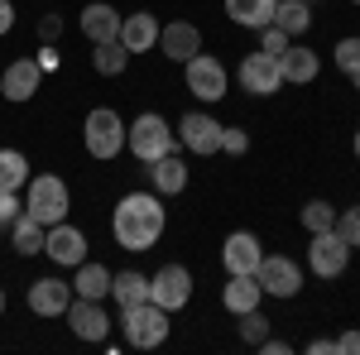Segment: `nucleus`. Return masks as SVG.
I'll return each mask as SVG.
<instances>
[{
  "label": "nucleus",
  "instance_id": "nucleus-1",
  "mask_svg": "<svg viewBox=\"0 0 360 355\" xmlns=\"http://www.w3.org/2000/svg\"><path fill=\"white\" fill-rule=\"evenodd\" d=\"M164 226H168V212L159 202V192H125L115 202V217H111V235L120 250L130 254H144L164 240Z\"/></svg>",
  "mask_w": 360,
  "mask_h": 355
},
{
  "label": "nucleus",
  "instance_id": "nucleus-2",
  "mask_svg": "<svg viewBox=\"0 0 360 355\" xmlns=\"http://www.w3.org/2000/svg\"><path fill=\"white\" fill-rule=\"evenodd\" d=\"M120 331H125V341L135 351H154V346H164L168 331H173V312H164L154 298H144L135 307H120Z\"/></svg>",
  "mask_w": 360,
  "mask_h": 355
},
{
  "label": "nucleus",
  "instance_id": "nucleus-3",
  "mask_svg": "<svg viewBox=\"0 0 360 355\" xmlns=\"http://www.w3.org/2000/svg\"><path fill=\"white\" fill-rule=\"evenodd\" d=\"M173 144H178V135H173V125H168L159 110H144V115H135L125 125V149L135 154L139 164H154V159L173 154Z\"/></svg>",
  "mask_w": 360,
  "mask_h": 355
},
{
  "label": "nucleus",
  "instance_id": "nucleus-4",
  "mask_svg": "<svg viewBox=\"0 0 360 355\" xmlns=\"http://www.w3.org/2000/svg\"><path fill=\"white\" fill-rule=\"evenodd\" d=\"M82 144H86V154L101 159V164L120 159V149H125V120H120L111 106H96L82 120Z\"/></svg>",
  "mask_w": 360,
  "mask_h": 355
},
{
  "label": "nucleus",
  "instance_id": "nucleus-5",
  "mask_svg": "<svg viewBox=\"0 0 360 355\" xmlns=\"http://www.w3.org/2000/svg\"><path fill=\"white\" fill-rule=\"evenodd\" d=\"M25 217H34L39 226H58V221H68V183H63L58 173H39V178H29Z\"/></svg>",
  "mask_w": 360,
  "mask_h": 355
},
{
  "label": "nucleus",
  "instance_id": "nucleus-6",
  "mask_svg": "<svg viewBox=\"0 0 360 355\" xmlns=\"http://www.w3.org/2000/svg\"><path fill=\"white\" fill-rule=\"evenodd\" d=\"M183 82H188V91H193L197 101H221L226 91H231V77H226V63L212 53H193L188 63H183Z\"/></svg>",
  "mask_w": 360,
  "mask_h": 355
},
{
  "label": "nucleus",
  "instance_id": "nucleus-7",
  "mask_svg": "<svg viewBox=\"0 0 360 355\" xmlns=\"http://www.w3.org/2000/svg\"><path fill=\"white\" fill-rule=\"evenodd\" d=\"M178 144L197 154V159H212V154H221V120L217 115H207V110H188L183 120H178Z\"/></svg>",
  "mask_w": 360,
  "mask_h": 355
},
{
  "label": "nucleus",
  "instance_id": "nucleus-8",
  "mask_svg": "<svg viewBox=\"0 0 360 355\" xmlns=\"http://www.w3.org/2000/svg\"><path fill=\"white\" fill-rule=\"evenodd\" d=\"M351 254H356V250L346 245L336 231H317L312 245H307V269L317 273V278H341L346 264H351Z\"/></svg>",
  "mask_w": 360,
  "mask_h": 355
},
{
  "label": "nucleus",
  "instance_id": "nucleus-9",
  "mask_svg": "<svg viewBox=\"0 0 360 355\" xmlns=\"http://www.w3.org/2000/svg\"><path fill=\"white\" fill-rule=\"evenodd\" d=\"M259 288L269 293V298H298L303 293V269H298V259H288V254H264L259 259Z\"/></svg>",
  "mask_w": 360,
  "mask_h": 355
},
{
  "label": "nucleus",
  "instance_id": "nucleus-10",
  "mask_svg": "<svg viewBox=\"0 0 360 355\" xmlns=\"http://www.w3.org/2000/svg\"><path fill=\"white\" fill-rule=\"evenodd\" d=\"M63 317H68V327H72V336H77V341L101 346V341L111 336V312H106L96 298H72Z\"/></svg>",
  "mask_w": 360,
  "mask_h": 355
},
{
  "label": "nucleus",
  "instance_id": "nucleus-11",
  "mask_svg": "<svg viewBox=\"0 0 360 355\" xmlns=\"http://www.w3.org/2000/svg\"><path fill=\"white\" fill-rule=\"evenodd\" d=\"M149 298L159 302L164 312H183L193 302V273L183 264H164V269L149 278Z\"/></svg>",
  "mask_w": 360,
  "mask_h": 355
},
{
  "label": "nucleus",
  "instance_id": "nucleus-12",
  "mask_svg": "<svg viewBox=\"0 0 360 355\" xmlns=\"http://www.w3.org/2000/svg\"><path fill=\"white\" fill-rule=\"evenodd\" d=\"M236 77H240V91H250V96H274L278 86H283V77H278V58H269L264 49H255V53L240 58Z\"/></svg>",
  "mask_w": 360,
  "mask_h": 355
},
{
  "label": "nucleus",
  "instance_id": "nucleus-13",
  "mask_svg": "<svg viewBox=\"0 0 360 355\" xmlns=\"http://www.w3.org/2000/svg\"><path fill=\"white\" fill-rule=\"evenodd\" d=\"M39 86H44V67H39L34 58L5 63V72H0V96H5L10 106H25L29 96H39Z\"/></svg>",
  "mask_w": 360,
  "mask_h": 355
},
{
  "label": "nucleus",
  "instance_id": "nucleus-14",
  "mask_svg": "<svg viewBox=\"0 0 360 355\" xmlns=\"http://www.w3.org/2000/svg\"><path fill=\"white\" fill-rule=\"evenodd\" d=\"M25 302H29V312H39V317H63L68 302H72V283L58 278V273H44V278H34L25 288Z\"/></svg>",
  "mask_w": 360,
  "mask_h": 355
},
{
  "label": "nucleus",
  "instance_id": "nucleus-15",
  "mask_svg": "<svg viewBox=\"0 0 360 355\" xmlns=\"http://www.w3.org/2000/svg\"><path fill=\"white\" fill-rule=\"evenodd\" d=\"M44 254L53 259L58 269H77V264L86 259V235L77 231V226L58 221V226H49V235H44Z\"/></svg>",
  "mask_w": 360,
  "mask_h": 355
},
{
  "label": "nucleus",
  "instance_id": "nucleus-16",
  "mask_svg": "<svg viewBox=\"0 0 360 355\" xmlns=\"http://www.w3.org/2000/svg\"><path fill=\"white\" fill-rule=\"evenodd\" d=\"M259 259H264V245H259L255 231H231V235H226V245H221L226 273H255Z\"/></svg>",
  "mask_w": 360,
  "mask_h": 355
},
{
  "label": "nucleus",
  "instance_id": "nucleus-17",
  "mask_svg": "<svg viewBox=\"0 0 360 355\" xmlns=\"http://www.w3.org/2000/svg\"><path fill=\"white\" fill-rule=\"evenodd\" d=\"M159 53L173 58V63H188L193 53H202V29L188 25V20H173V25H159Z\"/></svg>",
  "mask_w": 360,
  "mask_h": 355
},
{
  "label": "nucleus",
  "instance_id": "nucleus-18",
  "mask_svg": "<svg viewBox=\"0 0 360 355\" xmlns=\"http://www.w3.org/2000/svg\"><path fill=\"white\" fill-rule=\"evenodd\" d=\"M317 72H322V58L312 53V49H303V44H288L278 53V77H283V86H307V82H317Z\"/></svg>",
  "mask_w": 360,
  "mask_h": 355
},
{
  "label": "nucleus",
  "instance_id": "nucleus-19",
  "mask_svg": "<svg viewBox=\"0 0 360 355\" xmlns=\"http://www.w3.org/2000/svg\"><path fill=\"white\" fill-rule=\"evenodd\" d=\"M120 20H125V15H115V5L91 0L82 15H77V29H82L91 44H111V39H120Z\"/></svg>",
  "mask_w": 360,
  "mask_h": 355
},
{
  "label": "nucleus",
  "instance_id": "nucleus-20",
  "mask_svg": "<svg viewBox=\"0 0 360 355\" xmlns=\"http://www.w3.org/2000/svg\"><path fill=\"white\" fill-rule=\"evenodd\" d=\"M144 173H149V183H154L159 197H178V192L188 188V164H183L178 154H164V159L144 164Z\"/></svg>",
  "mask_w": 360,
  "mask_h": 355
},
{
  "label": "nucleus",
  "instance_id": "nucleus-21",
  "mask_svg": "<svg viewBox=\"0 0 360 355\" xmlns=\"http://www.w3.org/2000/svg\"><path fill=\"white\" fill-rule=\"evenodd\" d=\"M120 44H125L130 53H149V49L159 44V20H154L149 10L125 15V20H120Z\"/></svg>",
  "mask_w": 360,
  "mask_h": 355
},
{
  "label": "nucleus",
  "instance_id": "nucleus-22",
  "mask_svg": "<svg viewBox=\"0 0 360 355\" xmlns=\"http://www.w3.org/2000/svg\"><path fill=\"white\" fill-rule=\"evenodd\" d=\"M259 298H264V288H259V278L255 273H231L226 278V288H221V302H226V312H255L259 307Z\"/></svg>",
  "mask_w": 360,
  "mask_h": 355
},
{
  "label": "nucleus",
  "instance_id": "nucleus-23",
  "mask_svg": "<svg viewBox=\"0 0 360 355\" xmlns=\"http://www.w3.org/2000/svg\"><path fill=\"white\" fill-rule=\"evenodd\" d=\"M72 298H96V302H106V298H111V269H106V264H91V259H82V264H77V278H72Z\"/></svg>",
  "mask_w": 360,
  "mask_h": 355
},
{
  "label": "nucleus",
  "instance_id": "nucleus-24",
  "mask_svg": "<svg viewBox=\"0 0 360 355\" xmlns=\"http://www.w3.org/2000/svg\"><path fill=\"white\" fill-rule=\"evenodd\" d=\"M274 10H278V0H226V15H231L240 29L274 25Z\"/></svg>",
  "mask_w": 360,
  "mask_h": 355
},
{
  "label": "nucleus",
  "instance_id": "nucleus-25",
  "mask_svg": "<svg viewBox=\"0 0 360 355\" xmlns=\"http://www.w3.org/2000/svg\"><path fill=\"white\" fill-rule=\"evenodd\" d=\"M111 298H115V307H135V302H144L149 298V273H139V269L111 273Z\"/></svg>",
  "mask_w": 360,
  "mask_h": 355
},
{
  "label": "nucleus",
  "instance_id": "nucleus-26",
  "mask_svg": "<svg viewBox=\"0 0 360 355\" xmlns=\"http://www.w3.org/2000/svg\"><path fill=\"white\" fill-rule=\"evenodd\" d=\"M44 235H49V226H39L34 217H15V226H10V245H15V254H44Z\"/></svg>",
  "mask_w": 360,
  "mask_h": 355
},
{
  "label": "nucleus",
  "instance_id": "nucleus-27",
  "mask_svg": "<svg viewBox=\"0 0 360 355\" xmlns=\"http://www.w3.org/2000/svg\"><path fill=\"white\" fill-rule=\"evenodd\" d=\"M91 67L101 72V77H120L125 67H130V49L111 39V44H91Z\"/></svg>",
  "mask_w": 360,
  "mask_h": 355
},
{
  "label": "nucleus",
  "instance_id": "nucleus-28",
  "mask_svg": "<svg viewBox=\"0 0 360 355\" xmlns=\"http://www.w3.org/2000/svg\"><path fill=\"white\" fill-rule=\"evenodd\" d=\"M274 25L288 34V39H298V34H307L312 29V10H307V0H278L274 10Z\"/></svg>",
  "mask_w": 360,
  "mask_h": 355
},
{
  "label": "nucleus",
  "instance_id": "nucleus-29",
  "mask_svg": "<svg viewBox=\"0 0 360 355\" xmlns=\"http://www.w3.org/2000/svg\"><path fill=\"white\" fill-rule=\"evenodd\" d=\"M29 188V159L20 149H0V192Z\"/></svg>",
  "mask_w": 360,
  "mask_h": 355
},
{
  "label": "nucleus",
  "instance_id": "nucleus-30",
  "mask_svg": "<svg viewBox=\"0 0 360 355\" xmlns=\"http://www.w3.org/2000/svg\"><path fill=\"white\" fill-rule=\"evenodd\" d=\"M298 221H303L307 235H317V231H332V226H336V207H332V202H322V197H312V202H303Z\"/></svg>",
  "mask_w": 360,
  "mask_h": 355
},
{
  "label": "nucleus",
  "instance_id": "nucleus-31",
  "mask_svg": "<svg viewBox=\"0 0 360 355\" xmlns=\"http://www.w3.org/2000/svg\"><path fill=\"white\" fill-rule=\"evenodd\" d=\"M332 231L351 250H360V202H356V207H346V212H336V226H332Z\"/></svg>",
  "mask_w": 360,
  "mask_h": 355
},
{
  "label": "nucleus",
  "instance_id": "nucleus-32",
  "mask_svg": "<svg viewBox=\"0 0 360 355\" xmlns=\"http://www.w3.org/2000/svg\"><path fill=\"white\" fill-rule=\"evenodd\" d=\"M264 336H269V322L259 317V307H255V312H240V341H245V346H259Z\"/></svg>",
  "mask_w": 360,
  "mask_h": 355
},
{
  "label": "nucleus",
  "instance_id": "nucleus-33",
  "mask_svg": "<svg viewBox=\"0 0 360 355\" xmlns=\"http://www.w3.org/2000/svg\"><path fill=\"white\" fill-rule=\"evenodd\" d=\"M332 53H336V67H341V72L351 77V72L360 67V34H356V39H341Z\"/></svg>",
  "mask_w": 360,
  "mask_h": 355
},
{
  "label": "nucleus",
  "instance_id": "nucleus-34",
  "mask_svg": "<svg viewBox=\"0 0 360 355\" xmlns=\"http://www.w3.org/2000/svg\"><path fill=\"white\" fill-rule=\"evenodd\" d=\"M288 44H293V39H288V34H283L278 25H264V29H259V49H264L269 58H278L283 49H288Z\"/></svg>",
  "mask_w": 360,
  "mask_h": 355
},
{
  "label": "nucleus",
  "instance_id": "nucleus-35",
  "mask_svg": "<svg viewBox=\"0 0 360 355\" xmlns=\"http://www.w3.org/2000/svg\"><path fill=\"white\" fill-rule=\"evenodd\" d=\"M250 149V135L240 125H221V154H245Z\"/></svg>",
  "mask_w": 360,
  "mask_h": 355
},
{
  "label": "nucleus",
  "instance_id": "nucleus-36",
  "mask_svg": "<svg viewBox=\"0 0 360 355\" xmlns=\"http://www.w3.org/2000/svg\"><path fill=\"white\" fill-rule=\"evenodd\" d=\"M20 212H25V202H20L15 192H0V226H5V231L15 226V217H20Z\"/></svg>",
  "mask_w": 360,
  "mask_h": 355
},
{
  "label": "nucleus",
  "instance_id": "nucleus-37",
  "mask_svg": "<svg viewBox=\"0 0 360 355\" xmlns=\"http://www.w3.org/2000/svg\"><path fill=\"white\" fill-rule=\"evenodd\" d=\"M332 351H341V355H360V331H341L332 341Z\"/></svg>",
  "mask_w": 360,
  "mask_h": 355
},
{
  "label": "nucleus",
  "instance_id": "nucleus-38",
  "mask_svg": "<svg viewBox=\"0 0 360 355\" xmlns=\"http://www.w3.org/2000/svg\"><path fill=\"white\" fill-rule=\"evenodd\" d=\"M39 34H44V39L53 44L58 34H63V15H44V25H39Z\"/></svg>",
  "mask_w": 360,
  "mask_h": 355
},
{
  "label": "nucleus",
  "instance_id": "nucleus-39",
  "mask_svg": "<svg viewBox=\"0 0 360 355\" xmlns=\"http://www.w3.org/2000/svg\"><path fill=\"white\" fill-rule=\"evenodd\" d=\"M259 351H264V355H288L293 346H288V341H278V336H264V341H259Z\"/></svg>",
  "mask_w": 360,
  "mask_h": 355
},
{
  "label": "nucleus",
  "instance_id": "nucleus-40",
  "mask_svg": "<svg viewBox=\"0 0 360 355\" xmlns=\"http://www.w3.org/2000/svg\"><path fill=\"white\" fill-rule=\"evenodd\" d=\"M15 29V0H0V34Z\"/></svg>",
  "mask_w": 360,
  "mask_h": 355
},
{
  "label": "nucleus",
  "instance_id": "nucleus-41",
  "mask_svg": "<svg viewBox=\"0 0 360 355\" xmlns=\"http://www.w3.org/2000/svg\"><path fill=\"white\" fill-rule=\"evenodd\" d=\"M0 317H5V283H0Z\"/></svg>",
  "mask_w": 360,
  "mask_h": 355
},
{
  "label": "nucleus",
  "instance_id": "nucleus-42",
  "mask_svg": "<svg viewBox=\"0 0 360 355\" xmlns=\"http://www.w3.org/2000/svg\"><path fill=\"white\" fill-rule=\"evenodd\" d=\"M351 82H356V86H360V67H356V72H351Z\"/></svg>",
  "mask_w": 360,
  "mask_h": 355
},
{
  "label": "nucleus",
  "instance_id": "nucleus-43",
  "mask_svg": "<svg viewBox=\"0 0 360 355\" xmlns=\"http://www.w3.org/2000/svg\"><path fill=\"white\" fill-rule=\"evenodd\" d=\"M356 159H360V130H356Z\"/></svg>",
  "mask_w": 360,
  "mask_h": 355
},
{
  "label": "nucleus",
  "instance_id": "nucleus-44",
  "mask_svg": "<svg viewBox=\"0 0 360 355\" xmlns=\"http://www.w3.org/2000/svg\"><path fill=\"white\" fill-rule=\"evenodd\" d=\"M351 5H360V0H351Z\"/></svg>",
  "mask_w": 360,
  "mask_h": 355
}]
</instances>
